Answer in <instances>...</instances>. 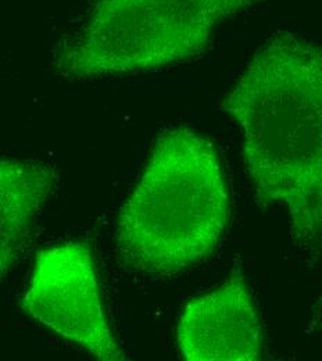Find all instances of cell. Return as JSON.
<instances>
[{
	"label": "cell",
	"mask_w": 322,
	"mask_h": 361,
	"mask_svg": "<svg viewBox=\"0 0 322 361\" xmlns=\"http://www.w3.org/2000/svg\"><path fill=\"white\" fill-rule=\"evenodd\" d=\"M220 109L242 131L247 174L263 209L289 214L292 238L320 256L322 229V51L282 31L259 47Z\"/></svg>",
	"instance_id": "obj_1"
},
{
	"label": "cell",
	"mask_w": 322,
	"mask_h": 361,
	"mask_svg": "<svg viewBox=\"0 0 322 361\" xmlns=\"http://www.w3.org/2000/svg\"><path fill=\"white\" fill-rule=\"evenodd\" d=\"M228 204L213 143L189 128L164 131L117 220L121 263L153 276L177 275L202 263L224 235Z\"/></svg>",
	"instance_id": "obj_2"
},
{
	"label": "cell",
	"mask_w": 322,
	"mask_h": 361,
	"mask_svg": "<svg viewBox=\"0 0 322 361\" xmlns=\"http://www.w3.org/2000/svg\"><path fill=\"white\" fill-rule=\"evenodd\" d=\"M266 0H97L53 53L56 73L93 81L157 73L202 57L218 28Z\"/></svg>",
	"instance_id": "obj_3"
},
{
	"label": "cell",
	"mask_w": 322,
	"mask_h": 361,
	"mask_svg": "<svg viewBox=\"0 0 322 361\" xmlns=\"http://www.w3.org/2000/svg\"><path fill=\"white\" fill-rule=\"evenodd\" d=\"M20 307L97 360H127L103 312L92 247L85 242L41 250Z\"/></svg>",
	"instance_id": "obj_4"
},
{
	"label": "cell",
	"mask_w": 322,
	"mask_h": 361,
	"mask_svg": "<svg viewBox=\"0 0 322 361\" xmlns=\"http://www.w3.org/2000/svg\"><path fill=\"white\" fill-rule=\"evenodd\" d=\"M177 345L187 361H259L263 332L243 275L192 299L178 321Z\"/></svg>",
	"instance_id": "obj_5"
},
{
	"label": "cell",
	"mask_w": 322,
	"mask_h": 361,
	"mask_svg": "<svg viewBox=\"0 0 322 361\" xmlns=\"http://www.w3.org/2000/svg\"><path fill=\"white\" fill-rule=\"evenodd\" d=\"M57 183L50 164L0 157V283L24 253Z\"/></svg>",
	"instance_id": "obj_6"
}]
</instances>
